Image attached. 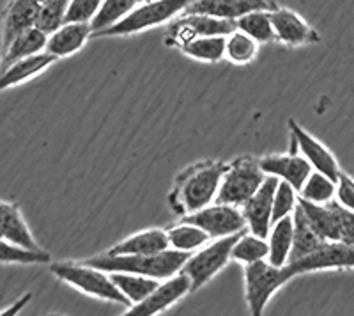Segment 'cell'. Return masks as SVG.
I'll return each mask as SVG.
<instances>
[{"label": "cell", "instance_id": "cell-1", "mask_svg": "<svg viewBox=\"0 0 354 316\" xmlns=\"http://www.w3.org/2000/svg\"><path fill=\"white\" fill-rule=\"evenodd\" d=\"M227 167L221 160H204L183 169L169 194L170 210L185 217L214 203Z\"/></svg>", "mask_w": 354, "mask_h": 316}, {"label": "cell", "instance_id": "cell-2", "mask_svg": "<svg viewBox=\"0 0 354 316\" xmlns=\"http://www.w3.org/2000/svg\"><path fill=\"white\" fill-rule=\"evenodd\" d=\"M192 252L177 251V249H167L158 254H103L93 256L85 260V263L109 272H133L142 276L154 277V279H169L176 276L185 267L186 260Z\"/></svg>", "mask_w": 354, "mask_h": 316}, {"label": "cell", "instance_id": "cell-3", "mask_svg": "<svg viewBox=\"0 0 354 316\" xmlns=\"http://www.w3.org/2000/svg\"><path fill=\"white\" fill-rule=\"evenodd\" d=\"M52 274L57 279L64 281L78 292L91 295L94 299L115 302L124 308H131L129 300L117 288L109 272L93 267L85 261H61L52 265Z\"/></svg>", "mask_w": 354, "mask_h": 316}, {"label": "cell", "instance_id": "cell-4", "mask_svg": "<svg viewBox=\"0 0 354 316\" xmlns=\"http://www.w3.org/2000/svg\"><path fill=\"white\" fill-rule=\"evenodd\" d=\"M243 276H245V297L248 311L250 315L259 316L264 313L271 297L282 288L283 284L294 279L296 274L289 265L277 267L268 260H261L245 265Z\"/></svg>", "mask_w": 354, "mask_h": 316}, {"label": "cell", "instance_id": "cell-5", "mask_svg": "<svg viewBox=\"0 0 354 316\" xmlns=\"http://www.w3.org/2000/svg\"><path fill=\"white\" fill-rule=\"evenodd\" d=\"M195 0H147L142 6H137L129 12L128 17L117 21L112 27L93 33V37H117V36H131V34L142 33L147 28L158 27L177 15H181L188 9V6Z\"/></svg>", "mask_w": 354, "mask_h": 316}, {"label": "cell", "instance_id": "cell-6", "mask_svg": "<svg viewBox=\"0 0 354 316\" xmlns=\"http://www.w3.org/2000/svg\"><path fill=\"white\" fill-rule=\"evenodd\" d=\"M266 176L268 175L262 170L257 158L248 157V155L236 158L229 162V167L223 175L216 203L241 208L261 188Z\"/></svg>", "mask_w": 354, "mask_h": 316}, {"label": "cell", "instance_id": "cell-7", "mask_svg": "<svg viewBox=\"0 0 354 316\" xmlns=\"http://www.w3.org/2000/svg\"><path fill=\"white\" fill-rule=\"evenodd\" d=\"M239 235L241 233L223 236V238H214V242L207 243V245L189 254L181 272L189 277L194 292L209 283L216 274H220L227 267V263L232 260V247Z\"/></svg>", "mask_w": 354, "mask_h": 316}, {"label": "cell", "instance_id": "cell-8", "mask_svg": "<svg viewBox=\"0 0 354 316\" xmlns=\"http://www.w3.org/2000/svg\"><path fill=\"white\" fill-rule=\"evenodd\" d=\"M238 28L236 21L201 15V12H183L181 18L169 25L165 34V45L181 49L195 37L201 36H229Z\"/></svg>", "mask_w": 354, "mask_h": 316}, {"label": "cell", "instance_id": "cell-9", "mask_svg": "<svg viewBox=\"0 0 354 316\" xmlns=\"http://www.w3.org/2000/svg\"><path fill=\"white\" fill-rule=\"evenodd\" d=\"M181 220L192 222L202 227L211 238H223V236L238 235L246 231V220L241 208L225 203H211L195 213L185 215Z\"/></svg>", "mask_w": 354, "mask_h": 316}, {"label": "cell", "instance_id": "cell-10", "mask_svg": "<svg viewBox=\"0 0 354 316\" xmlns=\"http://www.w3.org/2000/svg\"><path fill=\"white\" fill-rule=\"evenodd\" d=\"M287 265L292 268L296 277L310 274V272L349 270V268H354V245L328 240L322 247H319L312 254Z\"/></svg>", "mask_w": 354, "mask_h": 316}, {"label": "cell", "instance_id": "cell-11", "mask_svg": "<svg viewBox=\"0 0 354 316\" xmlns=\"http://www.w3.org/2000/svg\"><path fill=\"white\" fill-rule=\"evenodd\" d=\"M192 290V281L186 274L179 272L176 276L169 277V279H163L156 286L153 293L145 300L138 302V304L128 308L126 315L131 316H153L160 315V313L167 311L169 308H172L174 304H177L179 300L185 299Z\"/></svg>", "mask_w": 354, "mask_h": 316}, {"label": "cell", "instance_id": "cell-12", "mask_svg": "<svg viewBox=\"0 0 354 316\" xmlns=\"http://www.w3.org/2000/svg\"><path fill=\"white\" fill-rule=\"evenodd\" d=\"M278 182L277 176H266L261 188L241 207L248 231L264 238H268L273 226V199Z\"/></svg>", "mask_w": 354, "mask_h": 316}, {"label": "cell", "instance_id": "cell-13", "mask_svg": "<svg viewBox=\"0 0 354 316\" xmlns=\"http://www.w3.org/2000/svg\"><path fill=\"white\" fill-rule=\"evenodd\" d=\"M290 128V148L298 150L303 157L310 162V166L314 167L315 170H321L330 178L337 179L338 175L342 173L340 166H338L335 155L322 144L319 139L303 128L301 125L290 119L289 121Z\"/></svg>", "mask_w": 354, "mask_h": 316}, {"label": "cell", "instance_id": "cell-14", "mask_svg": "<svg viewBox=\"0 0 354 316\" xmlns=\"http://www.w3.org/2000/svg\"><path fill=\"white\" fill-rule=\"evenodd\" d=\"M262 170L266 175L277 176L278 179L290 183L296 191H301L303 183L314 170L310 162L299 153L298 150L290 148L289 153L286 155H268V157L259 158Z\"/></svg>", "mask_w": 354, "mask_h": 316}, {"label": "cell", "instance_id": "cell-15", "mask_svg": "<svg viewBox=\"0 0 354 316\" xmlns=\"http://www.w3.org/2000/svg\"><path fill=\"white\" fill-rule=\"evenodd\" d=\"M271 20H273L277 41H280L283 45L301 46L321 41L317 30L312 25L306 24L298 12L290 11V9L278 6L277 9L271 11Z\"/></svg>", "mask_w": 354, "mask_h": 316}, {"label": "cell", "instance_id": "cell-16", "mask_svg": "<svg viewBox=\"0 0 354 316\" xmlns=\"http://www.w3.org/2000/svg\"><path fill=\"white\" fill-rule=\"evenodd\" d=\"M274 0H195L185 12H201L223 20L238 21L239 18L254 11H273Z\"/></svg>", "mask_w": 354, "mask_h": 316}, {"label": "cell", "instance_id": "cell-17", "mask_svg": "<svg viewBox=\"0 0 354 316\" xmlns=\"http://www.w3.org/2000/svg\"><path fill=\"white\" fill-rule=\"evenodd\" d=\"M41 2L37 0H11L2 15V41L4 50L15 37L37 25Z\"/></svg>", "mask_w": 354, "mask_h": 316}, {"label": "cell", "instance_id": "cell-18", "mask_svg": "<svg viewBox=\"0 0 354 316\" xmlns=\"http://www.w3.org/2000/svg\"><path fill=\"white\" fill-rule=\"evenodd\" d=\"M93 33L91 24H64L48 36L46 52L55 55L57 59L75 55L84 49L88 37H93Z\"/></svg>", "mask_w": 354, "mask_h": 316}, {"label": "cell", "instance_id": "cell-19", "mask_svg": "<svg viewBox=\"0 0 354 316\" xmlns=\"http://www.w3.org/2000/svg\"><path fill=\"white\" fill-rule=\"evenodd\" d=\"M298 204L310 226L314 227L322 238L340 242V204L337 201H331L328 204H315L299 199Z\"/></svg>", "mask_w": 354, "mask_h": 316}, {"label": "cell", "instance_id": "cell-20", "mask_svg": "<svg viewBox=\"0 0 354 316\" xmlns=\"http://www.w3.org/2000/svg\"><path fill=\"white\" fill-rule=\"evenodd\" d=\"M0 236L6 242L17 243V245H24L28 249H41L37 240L34 238L32 231L28 229L20 207L17 203L2 201V204H0Z\"/></svg>", "mask_w": 354, "mask_h": 316}, {"label": "cell", "instance_id": "cell-21", "mask_svg": "<svg viewBox=\"0 0 354 316\" xmlns=\"http://www.w3.org/2000/svg\"><path fill=\"white\" fill-rule=\"evenodd\" d=\"M55 61L57 57L44 50V52L36 53V55L25 57V59L12 62L8 68H2L4 71H2V78H0V87L9 89V87L24 84V82L30 80V78L46 71Z\"/></svg>", "mask_w": 354, "mask_h": 316}, {"label": "cell", "instance_id": "cell-22", "mask_svg": "<svg viewBox=\"0 0 354 316\" xmlns=\"http://www.w3.org/2000/svg\"><path fill=\"white\" fill-rule=\"evenodd\" d=\"M170 249V240L167 229H145L138 231L128 238L109 249V254H158Z\"/></svg>", "mask_w": 354, "mask_h": 316}, {"label": "cell", "instance_id": "cell-23", "mask_svg": "<svg viewBox=\"0 0 354 316\" xmlns=\"http://www.w3.org/2000/svg\"><path fill=\"white\" fill-rule=\"evenodd\" d=\"M270 242V254L268 261L277 267H286L290 260V252L294 245V217L287 215L283 219L277 220L271 226V231L268 235Z\"/></svg>", "mask_w": 354, "mask_h": 316}, {"label": "cell", "instance_id": "cell-24", "mask_svg": "<svg viewBox=\"0 0 354 316\" xmlns=\"http://www.w3.org/2000/svg\"><path fill=\"white\" fill-rule=\"evenodd\" d=\"M294 217V245H292V252H290V260L289 263L292 261H298L305 256L312 254L314 251H317L319 247H322L328 240L322 238L317 231H315L314 227L310 226V222L306 220L305 213L301 211L299 204L296 207L292 213Z\"/></svg>", "mask_w": 354, "mask_h": 316}, {"label": "cell", "instance_id": "cell-25", "mask_svg": "<svg viewBox=\"0 0 354 316\" xmlns=\"http://www.w3.org/2000/svg\"><path fill=\"white\" fill-rule=\"evenodd\" d=\"M46 45H48V34H44L37 27L28 28V30L21 33L18 37H15L11 45L4 50L2 68H8L9 64L20 61V59H25V57L44 52Z\"/></svg>", "mask_w": 354, "mask_h": 316}, {"label": "cell", "instance_id": "cell-26", "mask_svg": "<svg viewBox=\"0 0 354 316\" xmlns=\"http://www.w3.org/2000/svg\"><path fill=\"white\" fill-rule=\"evenodd\" d=\"M110 276L131 306L147 299L160 284V279L142 276V274H133V272H112Z\"/></svg>", "mask_w": 354, "mask_h": 316}, {"label": "cell", "instance_id": "cell-27", "mask_svg": "<svg viewBox=\"0 0 354 316\" xmlns=\"http://www.w3.org/2000/svg\"><path fill=\"white\" fill-rule=\"evenodd\" d=\"M167 235H169L170 240V247L185 252H195L197 249L204 247L205 243L211 240V236L202 227L186 222V220L170 226L167 229Z\"/></svg>", "mask_w": 354, "mask_h": 316}, {"label": "cell", "instance_id": "cell-28", "mask_svg": "<svg viewBox=\"0 0 354 316\" xmlns=\"http://www.w3.org/2000/svg\"><path fill=\"white\" fill-rule=\"evenodd\" d=\"M227 36H201L183 45L181 52L201 62H220L225 59Z\"/></svg>", "mask_w": 354, "mask_h": 316}, {"label": "cell", "instance_id": "cell-29", "mask_svg": "<svg viewBox=\"0 0 354 316\" xmlns=\"http://www.w3.org/2000/svg\"><path fill=\"white\" fill-rule=\"evenodd\" d=\"M270 254V242L264 236H259L252 231H243L232 247V260L241 265L255 263V261L268 260Z\"/></svg>", "mask_w": 354, "mask_h": 316}, {"label": "cell", "instance_id": "cell-30", "mask_svg": "<svg viewBox=\"0 0 354 316\" xmlns=\"http://www.w3.org/2000/svg\"><path fill=\"white\" fill-rule=\"evenodd\" d=\"M337 195V179L330 178L321 170H312L299 191V199L315 204H328Z\"/></svg>", "mask_w": 354, "mask_h": 316}, {"label": "cell", "instance_id": "cell-31", "mask_svg": "<svg viewBox=\"0 0 354 316\" xmlns=\"http://www.w3.org/2000/svg\"><path fill=\"white\" fill-rule=\"evenodd\" d=\"M239 30L254 37L257 43H273L277 41L274 34L273 20H271V11H254L236 21Z\"/></svg>", "mask_w": 354, "mask_h": 316}, {"label": "cell", "instance_id": "cell-32", "mask_svg": "<svg viewBox=\"0 0 354 316\" xmlns=\"http://www.w3.org/2000/svg\"><path fill=\"white\" fill-rule=\"evenodd\" d=\"M259 43L252 36L236 28L234 33L227 36V45H225V59L227 61L234 62V64H248L255 59L257 55Z\"/></svg>", "mask_w": 354, "mask_h": 316}, {"label": "cell", "instance_id": "cell-33", "mask_svg": "<svg viewBox=\"0 0 354 316\" xmlns=\"http://www.w3.org/2000/svg\"><path fill=\"white\" fill-rule=\"evenodd\" d=\"M138 0H103L101 9L97 11L96 18L93 20V30L100 33L105 28L112 27L117 21L126 18L133 9L137 8Z\"/></svg>", "mask_w": 354, "mask_h": 316}, {"label": "cell", "instance_id": "cell-34", "mask_svg": "<svg viewBox=\"0 0 354 316\" xmlns=\"http://www.w3.org/2000/svg\"><path fill=\"white\" fill-rule=\"evenodd\" d=\"M0 260L2 263H20V265H41L50 263L52 256L43 249H28L24 245L6 242L2 240V252H0Z\"/></svg>", "mask_w": 354, "mask_h": 316}, {"label": "cell", "instance_id": "cell-35", "mask_svg": "<svg viewBox=\"0 0 354 316\" xmlns=\"http://www.w3.org/2000/svg\"><path fill=\"white\" fill-rule=\"evenodd\" d=\"M71 0H46L41 4L39 18H37V28H41L44 34L55 33L66 24V15Z\"/></svg>", "mask_w": 354, "mask_h": 316}, {"label": "cell", "instance_id": "cell-36", "mask_svg": "<svg viewBox=\"0 0 354 316\" xmlns=\"http://www.w3.org/2000/svg\"><path fill=\"white\" fill-rule=\"evenodd\" d=\"M299 201V192L290 183L280 179L274 191L273 199V224L283 219L287 215H292Z\"/></svg>", "mask_w": 354, "mask_h": 316}, {"label": "cell", "instance_id": "cell-37", "mask_svg": "<svg viewBox=\"0 0 354 316\" xmlns=\"http://www.w3.org/2000/svg\"><path fill=\"white\" fill-rule=\"evenodd\" d=\"M103 0H71L66 15V24H93Z\"/></svg>", "mask_w": 354, "mask_h": 316}, {"label": "cell", "instance_id": "cell-38", "mask_svg": "<svg viewBox=\"0 0 354 316\" xmlns=\"http://www.w3.org/2000/svg\"><path fill=\"white\" fill-rule=\"evenodd\" d=\"M335 201L347 210L354 211V178L347 173H340L337 178V195Z\"/></svg>", "mask_w": 354, "mask_h": 316}, {"label": "cell", "instance_id": "cell-39", "mask_svg": "<svg viewBox=\"0 0 354 316\" xmlns=\"http://www.w3.org/2000/svg\"><path fill=\"white\" fill-rule=\"evenodd\" d=\"M340 242L354 245V211L340 204Z\"/></svg>", "mask_w": 354, "mask_h": 316}, {"label": "cell", "instance_id": "cell-40", "mask_svg": "<svg viewBox=\"0 0 354 316\" xmlns=\"http://www.w3.org/2000/svg\"><path fill=\"white\" fill-rule=\"evenodd\" d=\"M30 293H27V295H24L21 297L20 300H18L17 304H12L11 308H8V309H4V311H2V316H9V315H18V313L21 311V309H24V306L27 304L28 300H30Z\"/></svg>", "mask_w": 354, "mask_h": 316}, {"label": "cell", "instance_id": "cell-41", "mask_svg": "<svg viewBox=\"0 0 354 316\" xmlns=\"http://www.w3.org/2000/svg\"><path fill=\"white\" fill-rule=\"evenodd\" d=\"M37 2H41V4H43V2H46V0H37Z\"/></svg>", "mask_w": 354, "mask_h": 316}]
</instances>
